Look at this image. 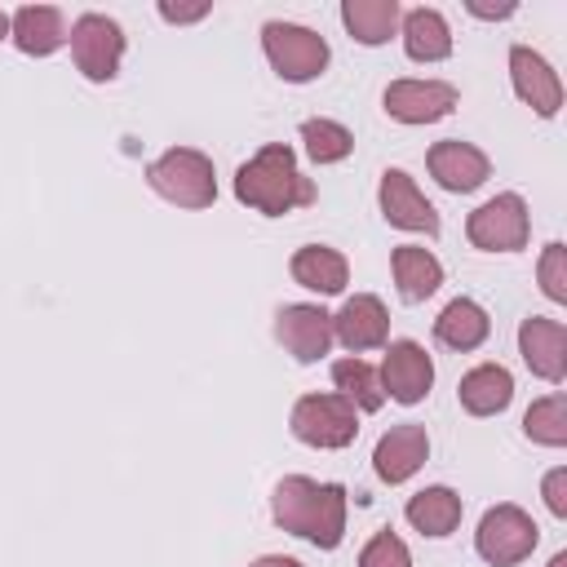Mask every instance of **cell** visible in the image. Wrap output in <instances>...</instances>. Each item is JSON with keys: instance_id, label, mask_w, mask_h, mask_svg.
I'll list each match as a JSON object with an SVG mask.
<instances>
[{"instance_id": "obj_1", "label": "cell", "mask_w": 567, "mask_h": 567, "mask_svg": "<svg viewBox=\"0 0 567 567\" xmlns=\"http://www.w3.org/2000/svg\"><path fill=\"white\" fill-rule=\"evenodd\" d=\"M270 514L284 532L319 549H337L346 540V487L341 483H315L306 474H288L275 483Z\"/></svg>"}, {"instance_id": "obj_2", "label": "cell", "mask_w": 567, "mask_h": 567, "mask_svg": "<svg viewBox=\"0 0 567 567\" xmlns=\"http://www.w3.org/2000/svg\"><path fill=\"white\" fill-rule=\"evenodd\" d=\"M235 199L257 208V213H266V217H284L292 208L315 204V182L297 168V155H292L288 142H270L248 164H239Z\"/></svg>"}, {"instance_id": "obj_3", "label": "cell", "mask_w": 567, "mask_h": 567, "mask_svg": "<svg viewBox=\"0 0 567 567\" xmlns=\"http://www.w3.org/2000/svg\"><path fill=\"white\" fill-rule=\"evenodd\" d=\"M146 182L159 199L177 204V208H208L217 199V173L213 159L195 146H173L159 159L146 164Z\"/></svg>"}, {"instance_id": "obj_4", "label": "cell", "mask_w": 567, "mask_h": 567, "mask_svg": "<svg viewBox=\"0 0 567 567\" xmlns=\"http://www.w3.org/2000/svg\"><path fill=\"white\" fill-rule=\"evenodd\" d=\"M292 434L306 443V447H319V452H337V447H350L354 434H359V408L346 399V394H301L292 403V416H288Z\"/></svg>"}, {"instance_id": "obj_5", "label": "cell", "mask_w": 567, "mask_h": 567, "mask_svg": "<svg viewBox=\"0 0 567 567\" xmlns=\"http://www.w3.org/2000/svg\"><path fill=\"white\" fill-rule=\"evenodd\" d=\"M261 49L275 66L279 80L288 84H310L328 66V40L301 22H266L261 27Z\"/></svg>"}, {"instance_id": "obj_6", "label": "cell", "mask_w": 567, "mask_h": 567, "mask_svg": "<svg viewBox=\"0 0 567 567\" xmlns=\"http://www.w3.org/2000/svg\"><path fill=\"white\" fill-rule=\"evenodd\" d=\"M540 540V527L527 509L518 505H492L483 518H478V532H474V549L483 563L492 567H514L523 563Z\"/></svg>"}, {"instance_id": "obj_7", "label": "cell", "mask_w": 567, "mask_h": 567, "mask_svg": "<svg viewBox=\"0 0 567 567\" xmlns=\"http://www.w3.org/2000/svg\"><path fill=\"white\" fill-rule=\"evenodd\" d=\"M71 58L75 71L93 84H106L120 75V58H124V27L106 13H80L71 22Z\"/></svg>"}, {"instance_id": "obj_8", "label": "cell", "mask_w": 567, "mask_h": 567, "mask_svg": "<svg viewBox=\"0 0 567 567\" xmlns=\"http://www.w3.org/2000/svg\"><path fill=\"white\" fill-rule=\"evenodd\" d=\"M527 230H532V217H527V204L523 195L505 190L487 204H478L470 217H465V235L474 248L483 252H518L527 244Z\"/></svg>"}, {"instance_id": "obj_9", "label": "cell", "mask_w": 567, "mask_h": 567, "mask_svg": "<svg viewBox=\"0 0 567 567\" xmlns=\"http://www.w3.org/2000/svg\"><path fill=\"white\" fill-rule=\"evenodd\" d=\"M377 377H381L385 399H394V403H421L430 394V385H434V363H430V354H425L421 341H408L403 337V341H390L385 346V359H381Z\"/></svg>"}, {"instance_id": "obj_10", "label": "cell", "mask_w": 567, "mask_h": 567, "mask_svg": "<svg viewBox=\"0 0 567 567\" xmlns=\"http://www.w3.org/2000/svg\"><path fill=\"white\" fill-rule=\"evenodd\" d=\"M275 337L297 363H319L332 346V315L310 301H292L275 315Z\"/></svg>"}, {"instance_id": "obj_11", "label": "cell", "mask_w": 567, "mask_h": 567, "mask_svg": "<svg viewBox=\"0 0 567 567\" xmlns=\"http://www.w3.org/2000/svg\"><path fill=\"white\" fill-rule=\"evenodd\" d=\"M381 102H385V115L399 124H434V120L452 115L456 84H447V80H390Z\"/></svg>"}, {"instance_id": "obj_12", "label": "cell", "mask_w": 567, "mask_h": 567, "mask_svg": "<svg viewBox=\"0 0 567 567\" xmlns=\"http://www.w3.org/2000/svg\"><path fill=\"white\" fill-rule=\"evenodd\" d=\"M377 199H381V217H385L390 226H399V230H421V235H439V213H434V204L421 195V186L412 182V173L385 168Z\"/></svg>"}, {"instance_id": "obj_13", "label": "cell", "mask_w": 567, "mask_h": 567, "mask_svg": "<svg viewBox=\"0 0 567 567\" xmlns=\"http://www.w3.org/2000/svg\"><path fill=\"white\" fill-rule=\"evenodd\" d=\"M425 456H430V434H425V425H416V421H403V425H390L381 439H377V447H372V470H377V478L381 483H408L421 465H425Z\"/></svg>"}, {"instance_id": "obj_14", "label": "cell", "mask_w": 567, "mask_h": 567, "mask_svg": "<svg viewBox=\"0 0 567 567\" xmlns=\"http://www.w3.org/2000/svg\"><path fill=\"white\" fill-rule=\"evenodd\" d=\"M518 354H523V363H527L540 381L558 385V381L567 377V328H563L558 319L527 315V319L518 323Z\"/></svg>"}, {"instance_id": "obj_15", "label": "cell", "mask_w": 567, "mask_h": 567, "mask_svg": "<svg viewBox=\"0 0 567 567\" xmlns=\"http://www.w3.org/2000/svg\"><path fill=\"white\" fill-rule=\"evenodd\" d=\"M425 164H430V177H434L443 190H452V195L478 190V186L487 182V173H492L487 155H483L474 142H461V137L434 142L430 155H425Z\"/></svg>"}, {"instance_id": "obj_16", "label": "cell", "mask_w": 567, "mask_h": 567, "mask_svg": "<svg viewBox=\"0 0 567 567\" xmlns=\"http://www.w3.org/2000/svg\"><path fill=\"white\" fill-rule=\"evenodd\" d=\"M509 80H514V93L545 120L558 115L563 106V84H558V71L527 44H514L509 49Z\"/></svg>"}, {"instance_id": "obj_17", "label": "cell", "mask_w": 567, "mask_h": 567, "mask_svg": "<svg viewBox=\"0 0 567 567\" xmlns=\"http://www.w3.org/2000/svg\"><path fill=\"white\" fill-rule=\"evenodd\" d=\"M390 337V315L381 306V297L372 292H354L337 315H332V341H341L350 354L377 350Z\"/></svg>"}, {"instance_id": "obj_18", "label": "cell", "mask_w": 567, "mask_h": 567, "mask_svg": "<svg viewBox=\"0 0 567 567\" xmlns=\"http://www.w3.org/2000/svg\"><path fill=\"white\" fill-rule=\"evenodd\" d=\"M9 40L27 53V58H49L66 44V27H62V13L53 4H22L13 18H9Z\"/></svg>"}, {"instance_id": "obj_19", "label": "cell", "mask_w": 567, "mask_h": 567, "mask_svg": "<svg viewBox=\"0 0 567 567\" xmlns=\"http://www.w3.org/2000/svg\"><path fill=\"white\" fill-rule=\"evenodd\" d=\"M288 275H292L301 288H310V292H319V297H332V292H341V288L350 284V261H346L337 248H328V244H306V248L292 252Z\"/></svg>"}, {"instance_id": "obj_20", "label": "cell", "mask_w": 567, "mask_h": 567, "mask_svg": "<svg viewBox=\"0 0 567 567\" xmlns=\"http://www.w3.org/2000/svg\"><path fill=\"white\" fill-rule=\"evenodd\" d=\"M456 399H461V408H465L470 416H496V412H505L509 399H514V377H509V368H501V363H478V368H470V372L461 377Z\"/></svg>"}, {"instance_id": "obj_21", "label": "cell", "mask_w": 567, "mask_h": 567, "mask_svg": "<svg viewBox=\"0 0 567 567\" xmlns=\"http://www.w3.org/2000/svg\"><path fill=\"white\" fill-rule=\"evenodd\" d=\"M399 31H403V53L412 62H443L452 53V27L439 9H408L399 18Z\"/></svg>"}, {"instance_id": "obj_22", "label": "cell", "mask_w": 567, "mask_h": 567, "mask_svg": "<svg viewBox=\"0 0 567 567\" xmlns=\"http://www.w3.org/2000/svg\"><path fill=\"white\" fill-rule=\"evenodd\" d=\"M390 270H394V288H399L403 301H425L443 284L439 257L430 248H421V244H399L390 252Z\"/></svg>"}, {"instance_id": "obj_23", "label": "cell", "mask_w": 567, "mask_h": 567, "mask_svg": "<svg viewBox=\"0 0 567 567\" xmlns=\"http://www.w3.org/2000/svg\"><path fill=\"white\" fill-rule=\"evenodd\" d=\"M487 332H492V319H487V310H483L478 301H470V297L447 301V306L439 310V319H434V337H439L447 350H456V354L478 350V346L487 341Z\"/></svg>"}, {"instance_id": "obj_24", "label": "cell", "mask_w": 567, "mask_h": 567, "mask_svg": "<svg viewBox=\"0 0 567 567\" xmlns=\"http://www.w3.org/2000/svg\"><path fill=\"white\" fill-rule=\"evenodd\" d=\"M403 518H408L421 536H452V532H456V523H461V496H456L452 487L434 483V487H425V492L408 496Z\"/></svg>"}, {"instance_id": "obj_25", "label": "cell", "mask_w": 567, "mask_h": 567, "mask_svg": "<svg viewBox=\"0 0 567 567\" xmlns=\"http://www.w3.org/2000/svg\"><path fill=\"white\" fill-rule=\"evenodd\" d=\"M399 18H403L399 0H341V22H346V31H350L359 44H368V49L385 44V40L399 31Z\"/></svg>"}, {"instance_id": "obj_26", "label": "cell", "mask_w": 567, "mask_h": 567, "mask_svg": "<svg viewBox=\"0 0 567 567\" xmlns=\"http://www.w3.org/2000/svg\"><path fill=\"white\" fill-rule=\"evenodd\" d=\"M332 385H337V394H346L359 412H377V408L385 403V390H381L377 368H372L368 359H359V354H346V359L332 363Z\"/></svg>"}, {"instance_id": "obj_27", "label": "cell", "mask_w": 567, "mask_h": 567, "mask_svg": "<svg viewBox=\"0 0 567 567\" xmlns=\"http://www.w3.org/2000/svg\"><path fill=\"white\" fill-rule=\"evenodd\" d=\"M523 434L540 447H563L567 443V394H545L523 412Z\"/></svg>"}, {"instance_id": "obj_28", "label": "cell", "mask_w": 567, "mask_h": 567, "mask_svg": "<svg viewBox=\"0 0 567 567\" xmlns=\"http://www.w3.org/2000/svg\"><path fill=\"white\" fill-rule=\"evenodd\" d=\"M301 146H306V155H310L315 164H341V159L354 151V137H350L346 124L319 115V120H306V124H301Z\"/></svg>"}, {"instance_id": "obj_29", "label": "cell", "mask_w": 567, "mask_h": 567, "mask_svg": "<svg viewBox=\"0 0 567 567\" xmlns=\"http://www.w3.org/2000/svg\"><path fill=\"white\" fill-rule=\"evenodd\" d=\"M540 292L549 297V301H567V248L554 239V244H545V252H540Z\"/></svg>"}, {"instance_id": "obj_30", "label": "cell", "mask_w": 567, "mask_h": 567, "mask_svg": "<svg viewBox=\"0 0 567 567\" xmlns=\"http://www.w3.org/2000/svg\"><path fill=\"white\" fill-rule=\"evenodd\" d=\"M359 567H412V554H408V545H403L394 532H377V536L363 545Z\"/></svg>"}, {"instance_id": "obj_31", "label": "cell", "mask_w": 567, "mask_h": 567, "mask_svg": "<svg viewBox=\"0 0 567 567\" xmlns=\"http://www.w3.org/2000/svg\"><path fill=\"white\" fill-rule=\"evenodd\" d=\"M540 492H545V505H549V514H554V518H567V470H563V465L545 474Z\"/></svg>"}, {"instance_id": "obj_32", "label": "cell", "mask_w": 567, "mask_h": 567, "mask_svg": "<svg viewBox=\"0 0 567 567\" xmlns=\"http://www.w3.org/2000/svg\"><path fill=\"white\" fill-rule=\"evenodd\" d=\"M208 9H213L208 0H195V4L159 0V18H164V22H177V27H182V22H199V18H208Z\"/></svg>"}, {"instance_id": "obj_33", "label": "cell", "mask_w": 567, "mask_h": 567, "mask_svg": "<svg viewBox=\"0 0 567 567\" xmlns=\"http://www.w3.org/2000/svg\"><path fill=\"white\" fill-rule=\"evenodd\" d=\"M465 9L474 13V18H487V22H501V18H509L518 4L514 0H501V4H483V0H465Z\"/></svg>"}, {"instance_id": "obj_34", "label": "cell", "mask_w": 567, "mask_h": 567, "mask_svg": "<svg viewBox=\"0 0 567 567\" xmlns=\"http://www.w3.org/2000/svg\"><path fill=\"white\" fill-rule=\"evenodd\" d=\"M248 567H301V563L288 558V554H266V558H257V563H248Z\"/></svg>"}, {"instance_id": "obj_35", "label": "cell", "mask_w": 567, "mask_h": 567, "mask_svg": "<svg viewBox=\"0 0 567 567\" xmlns=\"http://www.w3.org/2000/svg\"><path fill=\"white\" fill-rule=\"evenodd\" d=\"M549 567H567V549H558V554L549 558Z\"/></svg>"}, {"instance_id": "obj_36", "label": "cell", "mask_w": 567, "mask_h": 567, "mask_svg": "<svg viewBox=\"0 0 567 567\" xmlns=\"http://www.w3.org/2000/svg\"><path fill=\"white\" fill-rule=\"evenodd\" d=\"M4 35H9V13L0 9V40H4Z\"/></svg>"}]
</instances>
